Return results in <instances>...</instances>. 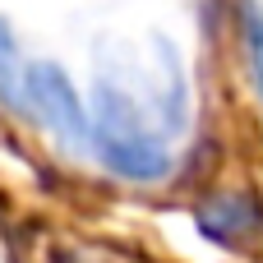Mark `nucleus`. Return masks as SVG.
I'll use <instances>...</instances> for the list:
<instances>
[{
    "label": "nucleus",
    "instance_id": "f257e3e1",
    "mask_svg": "<svg viewBox=\"0 0 263 263\" xmlns=\"http://www.w3.org/2000/svg\"><path fill=\"white\" fill-rule=\"evenodd\" d=\"M92 148L116 176L139 180V185H157L176 166L166 143L148 129L143 106L111 79H102L92 92Z\"/></svg>",
    "mask_w": 263,
    "mask_h": 263
},
{
    "label": "nucleus",
    "instance_id": "f03ea898",
    "mask_svg": "<svg viewBox=\"0 0 263 263\" xmlns=\"http://www.w3.org/2000/svg\"><path fill=\"white\" fill-rule=\"evenodd\" d=\"M23 106L65 143V148H92V116L83 111L74 83L65 79L60 65L37 60L23 69Z\"/></svg>",
    "mask_w": 263,
    "mask_h": 263
},
{
    "label": "nucleus",
    "instance_id": "7ed1b4c3",
    "mask_svg": "<svg viewBox=\"0 0 263 263\" xmlns=\"http://www.w3.org/2000/svg\"><path fill=\"white\" fill-rule=\"evenodd\" d=\"M259 222H263V213L245 199V194H213V199L199 208V227H203V236H213V240H222V245L250 236Z\"/></svg>",
    "mask_w": 263,
    "mask_h": 263
},
{
    "label": "nucleus",
    "instance_id": "20e7f679",
    "mask_svg": "<svg viewBox=\"0 0 263 263\" xmlns=\"http://www.w3.org/2000/svg\"><path fill=\"white\" fill-rule=\"evenodd\" d=\"M0 97L9 106H23V65H18V46L5 18H0Z\"/></svg>",
    "mask_w": 263,
    "mask_h": 263
},
{
    "label": "nucleus",
    "instance_id": "39448f33",
    "mask_svg": "<svg viewBox=\"0 0 263 263\" xmlns=\"http://www.w3.org/2000/svg\"><path fill=\"white\" fill-rule=\"evenodd\" d=\"M240 32H245V51H250V65H254V83L263 92V5L240 0Z\"/></svg>",
    "mask_w": 263,
    "mask_h": 263
}]
</instances>
